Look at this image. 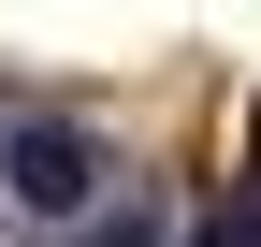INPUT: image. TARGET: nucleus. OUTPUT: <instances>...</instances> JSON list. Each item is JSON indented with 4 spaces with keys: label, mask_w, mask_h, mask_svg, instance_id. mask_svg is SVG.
<instances>
[{
    "label": "nucleus",
    "mask_w": 261,
    "mask_h": 247,
    "mask_svg": "<svg viewBox=\"0 0 261 247\" xmlns=\"http://www.w3.org/2000/svg\"><path fill=\"white\" fill-rule=\"evenodd\" d=\"M73 247H145V218H130V204H116V218H102V233H73Z\"/></svg>",
    "instance_id": "7ed1b4c3"
},
{
    "label": "nucleus",
    "mask_w": 261,
    "mask_h": 247,
    "mask_svg": "<svg viewBox=\"0 0 261 247\" xmlns=\"http://www.w3.org/2000/svg\"><path fill=\"white\" fill-rule=\"evenodd\" d=\"M0 175H15V204H44V218H73V204L102 189V145H87L73 116H15V131H0Z\"/></svg>",
    "instance_id": "f257e3e1"
},
{
    "label": "nucleus",
    "mask_w": 261,
    "mask_h": 247,
    "mask_svg": "<svg viewBox=\"0 0 261 247\" xmlns=\"http://www.w3.org/2000/svg\"><path fill=\"white\" fill-rule=\"evenodd\" d=\"M247 175H261V116H247Z\"/></svg>",
    "instance_id": "20e7f679"
},
{
    "label": "nucleus",
    "mask_w": 261,
    "mask_h": 247,
    "mask_svg": "<svg viewBox=\"0 0 261 247\" xmlns=\"http://www.w3.org/2000/svg\"><path fill=\"white\" fill-rule=\"evenodd\" d=\"M203 247H261V189H247V204H218V218H203Z\"/></svg>",
    "instance_id": "f03ea898"
}]
</instances>
